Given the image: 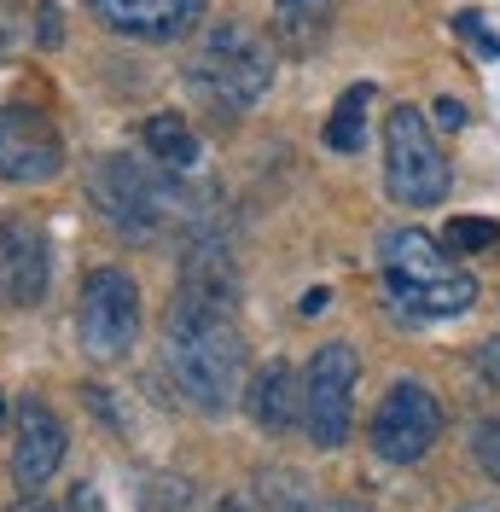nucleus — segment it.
Returning <instances> with one entry per match:
<instances>
[{
	"mask_svg": "<svg viewBox=\"0 0 500 512\" xmlns=\"http://www.w3.org/2000/svg\"><path fill=\"white\" fill-rule=\"evenodd\" d=\"M163 367L198 414H227L245 379V338L233 315V268L216 251H192L175 309L163 320Z\"/></svg>",
	"mask_w": 500,
	"mask_h": 512,
	"instance_id": "f257e3e1",
	"label": "nucleus"
},
{
	"mask_svg": "<svg viewBox=\"0 0 500 512\" xmlns=\"http://www.w3.org/2000/svg\"><path fill=\"white\" fill-rule=\"evenodd\" d=\"M378 262H384L390 297L425 320L466 315L471 303H477V280H471L466 268H454V251L442 239H431V233H419V227H384Z\"/></svg>",
	"mask_w": 500,
	"mask_h": 512,
	"instance_id": "f03ea898",
	"label": "nucleus"
},
{
	"mask_svg": "<svg viewBox=\"0 0 500 512\" xmlns=\"http://www.w3.org/2000/svg\"><path fill=\"white\" fill-rule=\"evenodd\" d=\"M274 41L262 30H250L239 18H221L204 30L198 53H192V82L204 94L227 105V111H250L256 99L274 88Z\"/></svg>",
	"mask_w": 500,
	"mask_h": 512,
	"instance_id": "7ed1b4c3",
	"label": "nucleus"
},
{
	"mask_svg": "<svg viewBox=\"0 0 500 512\" xmlns=\"http://www.w3.org/2000/svg\"><path fill=\"white\" fill-rule=\"evenodd\" d=\"M88 192H94V210L105 216V227L134 239V245H152L157 233H163V222H169V187H163V175H152L146 163H134L128 152L99 158L94 175H88Z\"/></svg>",
	"mask_w": 500,
	"mask_h": 512,
	"instance_id": "20e7f679",
	"label": "nucleus"
},
{
	"mask_svg": "<svg viewBox=\"0 0 500 512\" xmlns=\"http://www.w3.org/2000/svg\"><path fill=\"white\" fill-rule=\"evenodd\" d=\"M384 187L407 210H431L448 198V158H442L425 111L413 105H396L384 123Z\"/></svg>",
	"mask_w": 500,
	"mask_h": 512,
	"instance_id": "39448f33",
	"label": "nucleus"
},
{
	"mask_svg": "<svg viewBox=\"0 0 500 512\" xmlns=\"http://www.w3.org/2000/svg\"><path fill=\"white\" fill-rule=\"evenodd\" d=\"M76 338L88 361H123L140 338V286L123 268H94L82 280V303H76Z\"/></svg>",
	"mask_w": 500,
	"mask_h": 512,
	"instance_id": "423d86ee",
	"label": "nucleus"
},
{
	"mask_svg": "<svg viewBox=\"0 0 500 512\" xmlns=\"http://www.w3.org/2000/svg\"><path fill=\"white\" fill-rule=\"evenodd\" d=\"M437 437H442V402L431 396V384L396 379L384 390V402L373 408V425H367L373 454L390 460V466H413L437 448Z\"/></svg>",
	"mask_w": 500,
	"mask_h": 512,
	"instance_id": "0eeeda50",
	"label": "nucleus"
},
{
	"mask_svg": "<svg viewBox=\"0 0 500 512\" xmlns=\"http://www.w3.org/2000/svg\"><path fill=\"white\" fill-rule=\"evenodd\" d=\"M355 379H361V361L344 338L320 344L309 355V373H303V425L320 448H344L349 443V419H355Z\"/></svg>",
	"mask_w": 500,
	"mask_h": 512,
	"instance_id": "6e6552de",
	"label": "nucleus"
},
{
	"mask_svg": "<svg viewBox=\"0 0 500 512\" xmlns=\"http://www.w3.org/2000/svg\"><path fill=\"white\" fill-rule=\"evenodd\" d=\"M64 175V140L35 105H0V181L47 187Z\"/></svg>",
	"mask_w": 500,
	"mask_h": 512,
	"instance_id": "1a4fd4ad",
	"label": "nucleus"
},
{
	"mask_svg": "<svg viewBox=\"0 0 500 512\" xmlns=\"http://www.w3.org/2000/svg\"><path fill=\"white\" fill-rule=\"evenodd\" d=\"M47 274H53V256L41 227L24 216H0V303L35 309L47 297Z\"/></svg>",
	"mask_w": 500,
	"mask_h": 512,
	"instance_id": "9d476101",
	"label": "nucleus"
},
{
	"mask_svg": "<svg viewBox=\"0 0 500 512\" xmlns=\"http://www.w3.org/2000/svg\"><path fill=\"white\" fill-rule=\"evenodd\" d=\"M88 12L128 41H187L204 24V0H88Z\"/></svg>",
	"mask_w": 500,
	"mask_h": 512,
	"instance_id": "9b49d317",
	"label": "nucleus"
},
{
	"mask_svg": "<svg viewBox=\"0 0 500 512\" xmlns=\"http://www.w3.org/2000/svg\"><path fill=\"white\" fill-rule=\"evenodd\" d=\"M64 443H70L64 419L41 396H24V408H18V443H12V483L24 495H35L64 466Z\"/></svg>",
	"mask_w": 500,
	"mask_h": 512,
	"instance_id": "f8f14e48",
	"label": "nucleus"
},
{
	"mask_svg": "<svg viewBox=\"0 0 500 512\" xmlns=\"http://www.w3.org/2000/svg\"><path fill=\"white\" fill-rule=\"evenodd\" d=\"M245 414L262 425V431H291L303 425V384L285 361H268L256 379L245 384Z\"/></svg>",
	"mask_w": 500,
	"mask_h": 512,
	"instance_id": "ddd939ff",
	"label": "nucleus"
},
{
	"mask_svg": "<svg viewBox=\"0 0 500 512\" xmlns=\"http://www.w3.org/2000/svg\"><path fill=\"white\" fill-rule=\"evenodd\" d=\"M256 501H268L274 512H367L361 501H338V495H320L314 483L291 478V472H262V478H256Z\"/></svg>",
	"mask_w": 500,
	"mask_h": 512,
	"instance_id": "4468645a",
	"label": "nucleus"
},
{
	"mask_svg": "<svg viewBox=\"0 0 500 512\" xmlns=\"http://www.w3.org/2000/svg\"><path fill=\"white\" fill-rule=\"evenodd\" d=\"M274 30L291 53H314L332 30V0H274Z\"/></svg>",
	"mask_w": 500,
	"mask_h": 512,
	"instance_id": "2eb2a0df",
	"label": "nucleus"
},
{
	"mask_svg": "<svg viewBox=\"0 0 500 512\" xmlns=\"http://www.w3.org/2000/svg\"><path fill=\"white\" fill-rule=\"evenodd\" d=\"M140 140H146V152H152V158L163 163V169H192V163L204 158V146H198L192 123H187V117H169V111L146 117Z\"/></svg>",
	"mask_w": 500,
	"mask_h": 512,
	"instance_id": "dca6fc26",
	"label": "nucleus"
},
{
	"mask_svg": "<svg viewBox=\"0 0 500 512\" xmlns=\"http://www.w3.org/2000/svg\"><path fill=\"white\" fill-rule=\"evenodd\" d=\"M367 105H373V88H367V82L349 88V94L332 105V117H326V146H332V152H361V140H367Z\"/></svg>",
	"mask_w": 500,
	"mask_h": 512,
	"instance_id": "f3484780",
	"label": "nucleus"
},
{
	"mask_svg": "<svg viewBox=\"0 0 500 512\" xmlns=\"http://www.w3.org/2000/svg\"><path fill=\"white\" fill-rule=\"evenodd\" d=\"M442 245H448L454 256H477V251H489V245H500V222L454 216V222H448V233H442Z\"/></svg>",
	"mask_w": 500,
	"mask_h": 512,
	"instance_id": "a211bd4d",
	"label": "nucleus"
},
{
	"mask_svg": "<svg viewBox=\"0 0 500 512\" xmlns=\"http://www.w3.org/2000/svg\"><path fill=\"white\" fill-rule=\"evenodd\" d=\"M471 454H477V466L500 483V419H477V425H471Z\"/></svg>",
	"mask_w": 500,
	"mask_h": 512,
	"instance_id": "6ab92c4d",
	"label": "nucleus"
},
{
	"mask_svg": "<svg viewBox=\"0 0 500 512\" xmlns=\"http://www.w3.org/2000/svg\"><path fill=\"white\" fill-rule=\"evenodd\" d=\"M431 117H437V128H448V134H454V128H466V105H460V99H448V94H442L437 105H431Z\"/></svg>",
	"mask_w": 500,
	"mask_h": 512,
	"instance_id": "aec40b11",
	"label": "nucleus"
},
{
	"mask_svg": "<svg viewBox=\"0 0 500 512\" xmlns=\"http://www.w3.org/2000/svg\"><path fill=\"white\" fill-rule=\"evenodd\" d=\"M477 373H483V379H489V384L500 390V338H489V344H477Z\"/></svg>",
	"mask_w": 500,
	"mask_h": 512,
	"instance_id": "412c9836",
	"label": "nucleus"
},
{
	"mask_svg": "<svg viewBox=\"0 0 500 512\" xmlns=\"http://www.w3.org/2000/svg\"><path fill=\"white\" fill-rule=\"evenodd\" d=\"M59 6L53 0H41V47H59Z\"/></svg>",
	"mask_w": 500,
	"mask_h": 512,
	"instance_id": "4be33fe9",
	"label": "nucleus"
},
{
	"mask_svg": "<svg viewBox=\"0 0 500 512\" xmlns=\"http://www.w3.org/2000/svg\"><path fill=\"white\" fill-rule=\"evenodd\" d=\"M326 303H332V291H326V286H314V291H303V297H297V315L309 320V315H320Z\"/></svg>",
	"mask_w": 500,
	"mask_h": 512,
	"instance_id": "5701e85b",
	"label": "nucleus"
},
{
	"mask_svg": "<svg viewBox=\"0 0 500 512\" xmlns=\"http://www.w3.org/2000/svg\"><path fill=\"white\" fill-rule=\"evenodd\" d=\"M454 30L471 35V41H483V18H477V12H460V18H454ZM489 53H500V41H489Z\"/></svg>",
	"mask_w": 500,
	"mask_h": 512,
	"instance_id": "b1692460",
	"label": "nucleus"
},
{
	"mask_svg": "<svg viewBox=\"0 0 500 512\" xmlns=\"http://www.w3.org/2000/svg\"><path fill=\"white\" fill-rule=\"evenodd\" d=\"M64 512H99V495L88 489V483H76V495H70V507Z\"/></svg>",
	"mask_w": 500,
	"mask_h": 512,
	"instance_id": "393cba45",
	"label": "nucleus"
},
{
	"mask_svg": "<svg viewBox=\"0 0 500 512\" xmlns=\"http://www.w3.org/2000/svg\"><path fill=\"white\" fill-rule=\"evenodd\" d=\"M460 512H500V501H471V507H460Z\"/></svg>",
	"mask_w": 500,
	"mask_h": 512,
	"instance_id": "a878e982",
	"label": "nucleus"
},
{
	"mask_svg": "<svg viewBox=\"0 0 500 512\" xmlns=\"http://www.w3.org/2000/svg\"><path fill=\"white\" fill-rule=\"evenodd\" d=\"M221 512H245V501H227V507H221Z\"/></svg>",
	"mask_w": 500,
	"mask_h": 512,
	"instance_id": "bb28decb",
	"label": "nucleus"
},
{
	"mask_svg": "<svg viewBox=\"0 0 500 512\" xmlns=\"http://www.w3.org/2000/svg\"><path fill=\"white\" fill-rule=\"evenodd\" d=\"M0 419H6V408H0Z\"/></svg>",
	"mask_w": 500,
	"mask_h": 512,
	"instance_id": "cd10ccee",
	"label": "nucleus"
}]
</instances>
